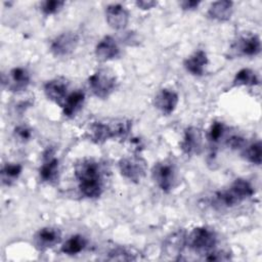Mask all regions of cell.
Segmentation results:
<instances>
[{"instance_id": "6da1fadb", "label": "cell", "mask_w": 262, "mask_h": 262, "mask_svg": "<svg viewBox=\"0 0 262 262\" xmlns=\"http://www.w3.org/2000/svg\"><path fill=\"white\" fill-rule=\"evenodd\" d=\"M74 175L78 188L87 199H98L104 190V170L101 163L93 158H83L75 164Z\"/></svg>"}, {"instance_id": "7a4b0ae2", "label": "cell", "mask_w": 262, "mask_h": 262, "mask_svg": "<svg viewBox=\"0 0 262 262\" xmlns=\"http://www.w3.org/2000/svg\"><path fill=\"white\" fill-rule=\"evenodd\" d=\"M255 193L254 186L244 178H236L228 188L217 191L215 202L222 208H232L238 206Z\"/></svg>"}, {"instance_id": "3957f363", "label": "cell", "mask_w": 262, "mask_h": 262, "mask_svg": "<svg viewBox=\"0 0 262 262\" xmlns=\"http://www.w3.org/2000/svg\"><path fill=\"white\" fill-rule=\"evenodd\" d=\"M151 178L163 192H171L178 179V170L174 160L167 158L157 162L151 168Z\"/></svg>"}, {"instance_id": "277c9868", "label": "cell", "mask_w": 262, "mask_h": 262, "mask_svg": "<svg viewBox=\"0 0 262 262\" xmlns=\"http://www.w3.org/2000/svg\"><path fill=\"white\" fill-rule=\"evenodd\" d=\"M217 241L216 231L209 226H196L186 234V246L203 257L215 250Z\"/></svg>"}, {"instance_id": "5b68a950", "label": "cell", "mask_w": 262, "mask_h": 262, "mask_svg": "<svg viewBox=\"0 0 262 262\" xmlns=\"http://www.w3.org/2000/svg\"><path fill=\"white\" fill-rule=\"evenodd\" d=\"M118 80L115 73L107 68L96 70L88 78V86L92 94L100 99L107 98L117 88Z\"/></svg>"}, {"instance_id": "8992f818", "label": "cell", "mask_w": 262, "mask_h": 262, "mask_svg": "<svg viewBox=\"0 0 262 262\" xmlns=\"http://www.w3.org/2000/svg\"><path fill=\"white\" fill-rule=\"evenodd\" d=\"M120 174L133 183H139L146 175L147 163L139 155L122 158L118 163Z\"/></svg>"}, {"instance_id": "52a82bcc", "label": "cell", "mask_w": 262, "mask_h": 262, "mask_svg": "<svg viewBox=\"0 0 262 262\" xmlns=\"http://www.w3.org/2000/svg\"><path fill=\"white\" fill-rule=\"evenodd\" d=\"M79 42L80 37L76 32H62L51 40L49 50L55 57H64L71 55L77 49Z\"/></svg>"}, {"instance_id": "ba28073f", "label": "cell", "mask_w": 262, "mask_h": 262, "mask_svg": "<svg viewBox=\"0 0 262 262\" xmlns=\"http://www.w3.org/2000/svg\"><path fill=\"white\" fill-rule=\"evenodd\" d=\"M230 56L253 57L261 52V40L256 34L239 36L230 46Z\"/></svg>"}, {"instance_id": "9c48e42d", "label": "cell", "mask_w": 262, "mask_h": 262, "mask_svg": "<svg viewBox=\"0 0 262 262\" xmlns=\"http://www.w3.org/2000/svg\"><path fill=\"white\" fill-rule=\"evenodd\" d=\"M39 178L42 182L54 185L59 180V160L51 147L43 151L42 163L39 168Z\"/></svg>"}, {"instance_id": "30bf717a", "label": "cell", "mask_w": 262, "mask_h": 262, "mask_svg": "<svg viewBox=\"0 0 262 262\" xmlns=\"http://www.w3.org/2000/svg\"><path fill=\"white\" fill-rule=\"evenodd\" d=\"M31 84V74L24 67H15L10 69L7 74L2 75V85L8 91L19 93L29 87Z\"/></svg>"}, {"instance_id": "8fae6325", "label": "cell", "mask_w": 262, "mask_h": 262, "mask_svg": "<svg viewBox=\"0 0 262 262\" xmlns=\"http://www.w3.org/2000/svg\"><path fill=\"white\" fill-rule=\"evenodd\" d=\"M182 152L188 157L198 156L203 149V133L199 127L189 126L184 130L182 140L180 141Z\"/></svg>"}, {"instance_id": "7c38bea8", "label": "cell", "mask_w": 262, "mask_h": 262, "mask_svg": "<svg viewBox=\"0 0 262 262\" xmlns=\"http://www.w3.org/2000/svg\"><path fill=\"white\" fill-rule=\"evenodd\" d=\"M43 90L47 99L61 107L69 95V81L63 77L53 78L44 84Z\"/></svg>"}, {"instance_id": "4fadbf2b", "label": "cell", "mask_w": 262, "mask_h": 262, "mask_svg": "<svg viewBox=\"0 0 262 262\" xmlns=\"http://www.w3.org/2000/svg\"><path fill=\"white\" fill-rule=\"evenodd\" d=\"M61 242V231L54 226H44L33 236L35 248L41 252L51 249Z\"/></svg>"}, {"instance_id": "5bb4252c", "label": "cell", "mask_w": 262, "mask_h": 262, "mask_svg": "<svg viewBox=\"0 0 262 262\" xmlns=\"http://www.w3.org/2000/svg\"><path fill=\"white\" fill-rule=\"evenodd\" d=\"M179 96L177 92L169 88L160 89L154 97L155 107L164 116H170L177 107Z\"/></svg>"}, {"instance_id": "9a60e30c", "label": "cell", "mask_w": 262, "mask_h": 262, "mask_svg": "<svg viewBox=\"0 0 262 262\" xmlns=\"http://www.w3.org/2000/svg\"><path fill=\"white\" fill-rule=\"evenodd\" d=\"M94 54L98 61L106 62L119 57L120 47L116 39L107 35L98 41L94 49Z\"/></svg>"}, {"instance_id": "2e32d148", "label": "cell", "mask_w": 262, "mask_h": 262, "mask_svg": "<svg viewBox=\"0 0 262 262\" xmlns=\"http://www.w3.org/2000/svg\"><path fill=\"white\" fill-rule=\"evenodd\" d=\"M129 11L121 4H110L105 7V19L114 30H124L129 23Z\"/></svg>"}, {"instance_id": "e0dca14e", "label": "cell", "mask_w": 262, "mask_h": 262, "mask_svg": "<svg viewBox=\"0 0 262 262\" xmlns=\"http://www.w3.org/2000/svg\"><path fill=\"white\" fill-rule=\"evenodd\" d=\"M208 62L207 52L203 49H198L183 60V68L191 76L201 77L204 75Z\"/></svg>"}, {"instance_id": "ac0fdd59", "label": "cell", "mask_w": 262, "mask_h": 262, "mask_svg": "<svg viewBox=\"0 0 262 262\" xmlns=\"http://www.w3.org/2000/svg\"><path fill=\"white\" fill-rule=\"evenodd\" d=\"M185 246L186 232L183 229H178L166 237L163 244V251L167 256L178 259L177 256L181 255Z\"/></svg>"}, {"instance_id": "d6986e66", "label": "cell", "mask_w": 262, "mask_h": 262, "mask_svg": "<svg viewBox=\"0 0 262 262\" xmlns=\"http://www.w3.org/2000/svg\"><path fill=\"white\" fill-rule=\"evenodd\" d=\"M86 137L95 144H103L110 139H114L113 130L110 123L96 121L89 125Z\"/></svg>"}, {"instance_id": "ffe728a7", "label": "cell", "mask_w": 262, "mask_h": 262, "mask_svg": "<svg viewBox=\"0 0 262 262\" xmlns=\"http://www.w3.org/2000/svg\"><path fill=\"white\" fill-rule=\"evenodd\" d=\"M233 12V2L229 0H219L213 2L208 8L207 15L216 21H227Z\"/></svg>"}, {"instance_id": "44dd1931", "label": "cell", "mask_w": 262, "mask_h": 262, "mask_svg": "<svg viewBox=\"0 0 262 262\" xmlns=\"http://www.w3.org/2000/svg\"><path fill=\"white\" fill-rule=\"evenodd\" d=\"M85 102V92L81 89H77L67 96L61 110L66 118H74L75 115L82 108Z\"/></svg>"}, {"instance_id": "7402d4cb", "label": "cell", "mask_w": 262, "mask_h": 262, "mask_svg": "<svg viewBox=\"0 0 262 262\" xmlns=\"http://www.w3.org/2000/svg\"><path fill=\"white\" fill-rule=\"evenodd\" d=\"M23 173V165L15 162H6L1 167V182L3 185L11 186Z\"/></svg>"}, {"instance_id": "603a6c76", "label": "cell", "mask_w": 262, "mask_h": 262, "mask_svg": "<svg viewBox=\"0 0 262 262\" xmlns=\"http://www.w3.org/2000/svg\"><path fill=\"white\" fill-rule=\"evenodd\" d=\"M88 241L87 238L82 235V234H74L70 236L60 247V252L69 255V256H74L82 251L85 250L87 247Z\"/></svg>"}, {"instance_id": "cb8c5ba5", "label": "cell", "mask_w": 262, "mask_h": 262, "mask_svg": "<svg viewBox=\"0 0 262 262\" xmlns=\"http://www.w3.org/2000/svg\"><path fill=\"white\" fill-rule=\"evenodd\" d=\"M258 84H259V78L255 73V71L249 68H244L235 73L232 80L231 87H241V86L252 87Z\"/></svg>"}, {"instance_id": "d4e9b609", "label": "cell", "mask_w": 262, "mask_h": 262, "mask_svg": "<svg viewBox=\"0 0 262 262\" xmlns=\"http://www.w3.org/2000/svg\"><path fill=\"white\" fill-rule=\"evenodd\" d=\"M113 134H114V140L115 139H120V140H125L131 129H132V122L128 119L121 118V119H115L110 122Z\"/></svg>"}, {"instance_id": "484cf974", "label": "cell", "mask_w": 262, "mask_h": 262, "mask_svg": "<svg viewBox=\"0 0 262 262\" xmlns=\"http://www.w3.org/2000/svg\"><path fill=\"white\" fill-rule=\"evenodd\" d=\"M244 159L256 166H260L262 162V144L261 141L258 140L244 147L243 151Z\"/></svg>"}, {"instance_id": "4316f807", "label": "cell", "mask_w": 262, "mask_h": 262, "mask_svg": "<svg viewBox=\"0 0 262 262\" xmlns=\"http://www.w3.org/2000/svg\"><path fill=\"white\" fill-rule=\"evenodd\" d=\"M225 125L221 121H214L208 129L207 139L211 143H218L224 136L225 133Z\"/></svg>"}, {"instance_id": "83f0119b", "label": "cell", "mask_w": 262, "mask_h": 262, "mask_svg": "<svg viewBox=\"0 0 262 262\" xmlns=\"http://www.w3.org/2000/svg\"><path fill=\"white\" fill-rule=\"evenodd\" d=\"M64 4L66 2L60 0H46L40 3V10L43 15L49 16L59 12Z\"/></svg>"}, {"instance_id": "f1b7e54d", "label": "cell", "mask_w": 262, "mask_h": 262, "mask_svg": "<svg viewBox=\"0 0 262 262\" xmlns=\"http://www.w3.org/2000/svg\"><path fill=\"white\" fill-rule=\"evenodd\" d=\"M13 136L18 142L27 143L33 136V130L28 125L20 124L13 129Z\"/></svg>"}, {"instance_id": "f546056e", "label": "cell", "mask_w": 262, "mask_h": 262, "mask_svg": "<svg viewBox=\"0 0 262 262\" xmlns=\"http://www.w3.org/2000/svg\"><path fill=\"white\" fill-rule=\"evenodd\" d=\"M110 260H136L134 254L125 248H116L108 253Z\"/></svg>"}, {"instance_id": "4dcf8cb0", "label": "cell", "mask_w": 262, "mask_h": 262, "mask_svg": "<svg viewBox=\"0 0 262 262\" xmlns=\"http://www.w3.org/2000/svg\"><path fill=\"white\" fill-rule=\"evenodd\" d=\"M203 258L204 260H208V261H225V260H229L230 256H229V253L227 252L218 251L215 249L212 252L205 255Z\"/></svg>"}, {"instance_id": "1f68e13d", "label": "cell", "mask_w": 262, "mask_h": 262, "mask_svg": "<svg viewBox=\"0 0 262 262\" xmlns=\"http://www.w3.org/2000/svg\"><path fill=\"white\" fill-rule=\"evenodd\" d=\"M226 144L232 149L243 148L246 146V139L241 135H231L226 140Z\"/></svg>"}, {"instance_id": "d6a6232c", "label": "cell", "mask_w": 262, "mask_h": 262, "mask_svg": "<svg viewBox=\"0 0 262 262\" xmlns=\"http://www.w3.org/2000/svg\"><path fill=\"white\" fill-rule=\"evenodd\" d=\"M200 4H201V1H195V0H182L179 2V6L184 11H193L198 9Z\"/></svg>"}, {"instance_id": "836d02e7", "label": "cell", "mask_w": 262, "mask_h": 262, "mask_svg": "<svg viewBox=\"0 0 262 262\" xmlns=\"http://www.w3.org/2000/svg\"><path fill=\"white\" fill-rule=\"evenodd\" d=\"M158 2L154 1V0H139L135 2V5L142 9V10H149L151 8H154L155 6H157Z\"/></svg>"}, {"instance_id": "e575fe53", "label": "cell", "mask_w": 262, "mask_h": 262, "mask_svg": "<svg viewBox=\"0 0 262 262\" xmlns=\"http://www.w3.org/2000/svg\"><path fill=\"white\" fill-rule=\"evenodd\" d=\"M123 40H124V43L128 45H134V41H137V37L133 32H127Z\"/></svg>"}]
</instances>
